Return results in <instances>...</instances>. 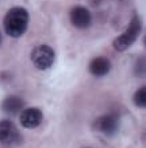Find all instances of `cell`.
<instances>
[{
	"mask_svg": "<svg viewBox=\"0 0 146 148\" xmlns=\"http://www.w3.org/2000/svg\"><path fill=\"white\" fill-rule=\"evenodd\" d=\"M28 22H30V14L27 10L20 5H15L10 8L4 15V32L11 38H19L27 31Z\"/></svg>",
	"mask_w": 146,
	"mask_h": 148,
	"instance_id": "obj_1",
	"label": "cell"
},
{
	"mask_svg": "<svg viewBox=\"0 0 146 148\" xmlns=\"http://www.w3.org/2000/svg\"><path fill=\"white\" fill-rule=\"evenodd\" d=\"M141 30H142L141 19H139L137 15L133 16L130 20V23H129V26H127V28L125 30V32L114 39V42H112L114 49L116 51H120V53L127 50V49L138 39L139 34H141Z\"/></svg>",
	"mask_w": 146,
	"mask_h": 148,
	"instance_id": "obj_2",
	"label": "cell"
},
{
	"mask_svg": "<svg viewBox=\"0 0 146 148\" xmlns=\"http://www.w3.org/2000/svg\"><path fill=\"white\" fill-rule=\"evenodd\" d=\"M33 65L39 70H48L55 61V51L49 45H38L31 50L30 54Z\"/></svg>",
	"mask_w": 146,
	"mask_h": 148,
	"instance_id": "obj_3",
	"label": "cell"
},
{
	"mask_svg": "<svg viewBox=\"0 0 146 148\" xmlns=\"http://www.w3.org/2000/svg\"><path fill=\"white\" fill-rule=\"evenodd\" d=\"M22 141V135L11 120L0 121V143L4 145H18Z\"/></svg>",
	"mask_w": 146,
	"mask_h": 148,
	"instance_id": "obj_4",
	"label": "cell"
},
{
	"mask_svg": "<svg viewBox=\"0 0 146 148\" xmlns=\"http://www.w3.org/2000/svg\"><path fill=\"white\" fill-rule=\"evenodd\" d=\"M93 129L106 136H112L119 129V117L114 113L103 114L93 121Z\"/></svg>",
	"mask_w": 146,
	"mask_h": 148,
	"instance_id": "obj_5",
	"label": "cell"
},
{
	"mask_svg": "<svg viewBox=\"0 0 146 148\" xmlns=\"http://www.w3.org/2000/svg\"><path fill=\"white\" fill-rule=\"evenodd\" d=\"M69 20L71 23L79 30H85L91 26L92 15L89 10L84 5H75L69 11Z\"/></svg>",
	"mask_w": 146,
	"mask_h": 148,
	"instance_id": "obj_6",
	"label": "cell"
},
{
	"mask_svg": "<svg viewBox=\"0 0 146 148\" xmlns=\"http://www.w3.org/2000/svg\"><path fill=\"white\" fill-rule=\"evenodd\" d=\"M19 120L22 127H24L26 129H34L41 125L44 120V113L38 108H26L20 113Z\"/></svg>",
	"mask_w": 146,
	"mask_h": 148,
	"instance_id": "obj_7",
	"label": "cell"
},
{
	"mask_svg": "<svg viewBox=\"0 0 146 148\" xmlns=\"http://www.w3.org/2000/svg\"><path fill=\"white\" fill-rule=\"evenodd\" d=\"M111 67H112V65H111L110 59L107 58V57L100 55V57H96V58H93L89 62L88 70L95 77H104V75H107V74L110 73Z\"/></svg>",
	"mask_w": 146,
	"mask_h": 148,
	"instance_id": "obj_8",
	"label": "cell"
},
{
	"mask_svg": "<svg viewBox=\"0 0 146 148\" xmlns=\"http://www.w3.org/2000/svg\"><path fill=\"white\" fill-rule=\"evenodd\" d=\"M1 109L10 116L22 113V110L24 109V100L22 97H19V96H14V94L8 96L1 102Z\"/></svg>",
	"mask_w": 146,
	"mask_h": 148,
	"instance_id": "obj_9",
	"label": "cell"
},
{
	"mask_svg": "<svg viewBox=\"0 0 146 148\" xmlns=\"http://www.w3.org/2000/svg\"><path fill=\"white\" fill-rule=\"evenodd\" d=\"M133 101L138 108H146V86L139 88L133 96Z\"/></svg>",
	"mask_w": 146,
	"mask_h": 148,
	"instance_id": "obj_10",
	"label": "cell"
},
{
	"mask_svg": "<svg viewBox=\"0 0 146 148\" xmlns=\"http://www.w3.org/2000/svg\"><path fill=\"white\" fill-rule=\"evenodd\" d=\"M134 73L137 77H145L146 75V57H141L137 61L134 66Z\"/></svg>",
	"mask_w": 146,
	"mask_h": 148,
	"instance_id": "obj_11",
	"label": "cell"
},
{
	"mask_svg": "<svg viewBox=\"0 0 146 148\" xmlns=\"http://www.w3.org/2000/svg\"><path fill=\"white\" fill-rule=\"evenodd\" d=\"M1 42H3V36H1V32H0V45H1Z\"/></svg>",
	"mask_w": 146,
	"mask_h": 148,
	"instance_id": "obj_12",
	"label": "cell"
},
{
	"mask_svg": "<svg viewBox=\"0 0 146 148\" xmlns=\"http://www.w3.org/2000/svg\"><path fill=\"white\" fill-rule=\"evenodd\" d=\"M143 43H145V46H146V34H145V36H143Z\"/></svg>",
	"mask_w": 146,
	"mask_h": 148,
	"instance_id": "obj_13",
	"label": "cell"
}]
</instances>
